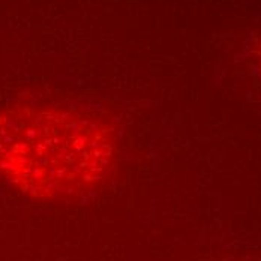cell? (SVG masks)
Here are the masks:
<instances>
[{"label":"cell","mask_w":261,"mask_h":261,"mask_svg":"<svg viewBox=\"0 0 261 261\" xmlns=\"http://www.w3.org/2000/svg\"><path fill=\"white\" fill-rule=\"evenodd\" d=\"M116 130L102 116L66 107L0 111V176L35 197H69L102 182Z\"/></svg>","instance_id":"obj_1"}]
</instances>
